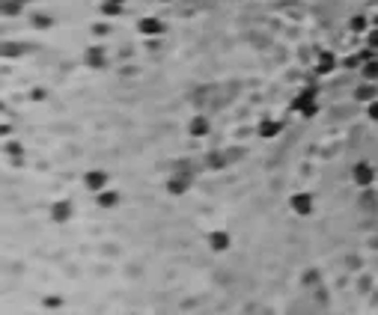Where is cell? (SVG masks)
I'll return each instance as SVG.
<instances>
[{
    "label": "cell",
    "mask_w": 378,
    "mask_h": 315,
    "mask_svg": "<svg viewBox=\"0 0 378 315\" xmlns=\"http://www.w3.org/2000/svg\"><path fill=\"white\" fill-rule=\"evenodd\" d=\"M369 116H372V119H378V104H372V107H369Z\"/></svg>",
    "instance_id": "cell-11"
},
{
    "label": "cell",
    "mask_w": 378,
    "mask_h": 315,
    "mask_svg": "<svg viewBox=\"0 0 378 315\" xmlns=\"http://www.w3.org/2000/svg\"><path fill=\"white\" fill-rule=\"evenodd\" d=\"M54 217H57V220H66V217H69V205H54Z\"/></svg>",
    "instance_id": "cell-5"
},
{
    "label": "cell",
    "mask_w": 378,
    "mask_h": 315,
    "mask_svg": "<svg viewBox=\"0 0 378 315\" xmlns=\"http://www.w3.org/2000/svg\"><path fill=\"white\" fill-rule=\"evenodd\" d=\"M140 30H143V33H158V30H161V21H152V18H143V21H140Z\"/></svg>",
    "instance_id": "cell-4"
},
{
    "label": "cell",
    "mask_w": 378,
    "mask_h": 315,
    "mask_svg": "<svg viewBox=\"0 0 378 315\" xmlns=\"http://www.w3.org/2000/svg\"><path fill=\"white\" fill-rule=\"evenodd\" d=\"M331 63H334V60H331V57H328V54H325V57H322V60H319V68H322V71H328V68H331Z\"/></svg>",
    "instance_id": "cell-9"
},
{
    "label": "cell",
    "mask_w": 378,
    "mask_h": 315,
    "mask_svg": "<svg viewBox=\"0 0 378 315\" xmlns=\"http://www.w3.org/2000/svg\"><path fill=\"white\" fill-rule=\"evenodd\" d=\"M87 182H90L93 188H98V185H104V176H101V173H93V176H90Z\"/></svg>",
    "instance_id": "cell-7"
},
{
    "label": "cell",
    "mask_w": 378,
    "mask_h": 315,
    "mask_svg": "<svg viewBox=\"0 0 378 315\" xmlns=\"http://www.w3.org/2000/svg\"><path fill=\"white\" fill-rule=\"evenodd\" d=\"M212 247H215V250H223V247H229V235H223V232H215V235H212Z\"/></svg>",
    "instance_id": "cell-3"
},
{
    "label": "cell",
    "mask_w": 378,
    "mask_h": 315,
    "mask_svg": "<svg viewBox=\"0 0 378 315\" xmlns=\"http://www.w3.org/2000/svg\"><path fill=\"white\" fill-rule=\"evenodd\" d=\"M292 205H295V211H298V214H310V211H313V199H310V196H304V193H301V196H295V199H292Z\"/></svg>",
    "instance_id": "cell-1"
},
{
    "label": "cell",
    "mask_w": 378,
    "mask_h": 315,
    "mask_svg": "<svg viewBox=\"0 0 378 315\" xmlns=\"http://www.w3.org/2000/svg\"><path fill=\"white\" fill-rule=\"evenodd\" d=\"M191 131H194V134H206V131H209V125H206V119H197V122L191 125Z\"/></svg>",
    "instance_id": "cell-6"
},
{
    "label": "cell",
    "mask_w": 378,
    "mask_h": 315,
    "mask_svg": "<svg viewBox=\"0 0 378 315\" xmlns=\"http://www.w3.org/2000/svg\"><path fill=\"white\" fill-rule=\"evenodd\" d=\"M98 202H101V205H113V202H116V196H113V193H101V199H98Z\"/></svg>",
    "instance_id": "cell-8"
},
{
    "label": "cell",
    "mask_w": 378,
    "mask_h": 315,
    "mask_svg": "<svg viewBox=\"0 0 378 315\" xmlns=\"http://www.w3.org/2000/svg\"><path fill=\"white\" fill-rule=\"evenodd\" d=\"M354 179H357L360 185H369V182H372V170H369L366 164H357V167H354Z\"/></svg>",
    "instance_id": "cell-2"
},
{
    "label": "cell",
    "mask_w": 378,
    "mask_h": 315,
    "mask_svg": "<svg viewBox=\"0 0 378 315\" xmlns=\"http://www.w3.org/2000/svg\"><path fill=\"white\" fill-rule=\"evenodd\" d=\"M366 77H378V65H366Z\"/></svg>",
    "instance_id": "cell-10"
}]
</instances>
